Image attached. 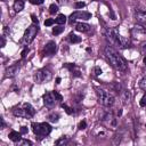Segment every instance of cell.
I'll list each match as a JSON object with an SVG mask.
<instances>
[{
	"label": "cell",
	"instance_id": "1",
	"mask_svg": "<svg viewBox=\"0 0 146 146\" xmlns=\"http://www.w3.org/2000/svg\"><path fill=\"white\" fill-rule=\"evenodd\" d=\"M104 54H105V57L106 59L108 60V63L116 70L119 71H122V72H125L127 71V64L124 62V59L110 46H106L104 48Z\"/></svg>",
	"mask_w": 146,
	"mask_h": 146
},
{
	"label": "cell",
	"instance_id": "2",
	"mask_svg": "<svg viewBox=\"0 0 146 146\" xmlns=\"http://www.w3.org/2000/svg\"><path fill=\"white\" fill-rule=\"evenodd\" d=\"M13 113H14V115L21 116V117H32L35 114V110L31 104L23 103L22 105L15 107L13 110Z\"/></svg>",
	"mask_w": 146,
	"mask_h": 146
},
{
	"label": "cell",
	"instance_id": "3",
	"mask_svg": "<svg viewBox=\"0 0 146 146\" xmlns=\"http://www.w3.org/2000/svg\"><path fill=\"white\" fill-rule=\"evenodd\" d=\"M96 94H97L98 100L102 105H104L106 107H110L114 104V97L108 91H106L104 89H100V88H96Z\"/></svg>",
	"mask_w": 146,
	"mask_h": 146
},
{
	"label": "cell",
	"instance_id": "4",
	"mask_svg": "<svg viewBox=\"0 0 146 146\" xmlns=\"http://www.w3.org/2000/svg\"><path fill=\"white\" fill-rule=\"evenodd\" d=\"M33 132L39 137H46L51 132V127L48 123H32Z\"/></svg>",
	"mask_w": 146,
	"mask_h": 146
},
{
	"label": "cell",
	"instance_id": "5",
	"mask_svg": "<svg viewBox=\"0 0 146 146\" xmlns=\"http://www.w3.org/2000/svg\"><path fill=\"white\" fill-rule=\"evenodd\" d=\"M120 34L117 32L116 29L114 27H111V29H107L106 31V39L107 41L112 44V46H117V47H121L120 44Z\"/></svg>",
	"mask_w": 146,
	"mask_h": 146
},
{
	"label": "cell",
	"instance_id": "6",
	"mask_svg": "<svg viewBox=\"0 0 146 146\" xmlns=\"http://www.w3.org/2000/svg\"><path fill=\"white\" fill-rule=\"evenodd\" d=\"M52 78V74L51 72L48 70V68H41V70H38L35 75H34V79L38 83H44V82H48L50 81Z\"/></svg>",
	"mask_w": 146,
	"mask_h": 146
},
{
	"label": "cell",
	"instance_id": "7",
	"mask_svg": "<svg viewBox=\"0 0 146 146\" xmlns=\"http://www.w3.org/2000/svg\"><path fill=\"white\" fill-rule=\"evenodd\" d=\"M38 31H39L38 26H35V25H31V26H29V27L26 29L25 33H24V42L27 43V44L31 43V42L34 40V38L36 36Z\"/></svg>",
	"mask_w": 146,
	"mask_h": 146
},
{
	"label": "cell",
	"instance_id": "8",
	"mask_svg": "<svg viewBox=\"0 0 146 146\" xmlns=\"http://www.w3.org/2000/svg\"><path fill=\"white\" fill-rule=\"evenodd\" d=\"M131 35H132V38H135V39L140 40V39H143V38L146 35V29H145L144 26L137 24V25H135V26L131 29Z\"/></svg>",
	"mask_w": 146,
	"mask_h": 146
},
{
	"label": "cell",
	"instance_id": "9",
	"mask_svg": "<svg viewBox=\"0 0 146 146\" xmlns=\"http://www.w3.org/2000/svg\"><path fill=\"white\" fill-rule=\"evenodd\" d=\"M42 99H43V104H44L47 107H54L55 104H56V100H57V98H56L54 91H52V92H46V94L43 95Z\"/></svg>",
	"mask_w": 146,
	"mask_h": 146
},
{
	"label": "cell",
	"instance_id": "10",
	"mask_svg": "<svg viewBox=\"0 0 146 146\" xmlns=\"http://www.w3.org/2000/svg\"><path fill=\"white\" fill-rule=\"evenodd\" d=\"M89 18H91V14L88 13V11H74L70 16V22L73 23L76 19H84V21H87Z\"/></svg>",
	"mask_w": 146,
	"mask_h": 146
},
{
	"label": "cell",
	"instance_id": "11",
	"mask_svg": "<svg viewBox=\"0 0 146 146\" xmlns=\"http://www.w3.org/2000/svg\"><path fill=\"white\" fill-rule=\"evenodd\" d=\"M55 51H56V43L54 41H49L43 48V55L44 56H51L55 54Z\"/></svg>",
	"mask_w": 146,
	"mask_h": 146
},
{
	"label": "cell",
	"instance_id": "12",
	"mask_svg": "<svg viewBox=\"0 0 146 146\" xmlns=\"http://www.w3.org/2000/svg\"><path fill=\"white\" fill-rule=\"evenodd\" d=\"M135 18L139 24H146V11L145 10H136L135 11Z\"/></svg>",
	"mask_w": 146,
	"mask_h": 146
},
{
	"label": "cell",
	"instance_id": "13",
	"mask_svg": "<svg viewBox=\"0 0 146 146\" xmlns=\"http://www.w3.org/2000/svg\"><path fill=\"white\" fill-rule=\"evenodd\" d=\"M17 71H18V66H17V65L9 66V67L6 68V76L13 78V76H15V74L17 73Z\"/></svg>",
	"mask_w": 146,
	"mask_h": 146
},
{
	"label": "cell",
	"instance_id": "14",
	"mask_svg": "<svg viewBox=\"0 0 146 146\" xmlns=\"http://www.w3.org/2000/svg\"><path fill=\"white\" fill-rule=\"evenodd\" d=\"M75 29H76V31H79V32H88V31L90 30V25H88V24H86V23H76Z\"/></svg>",
	"mask_w": 146,
	"mask_h": 146
},
{
	"label": "cell",
	"instance_id": "15",
	"mask_svg": "<svg viewBox=\"0 0 146 146\" xmlns=\"http://www.w3.org/2000/svg\"><path fill=\"white\" fill-rule=\"evenodd\" d=\"M21 133L22 132H17V131H10V133H9V139L10 140H13V141H19L21 140Z\"/></svg>",
	"mask_w": 146,
	"mask_h": 146
},
{
	"label": "cell",
	"instance_id": "16",
	"mask_svg": "<svg viewBox=\"0 0 146 146\" xmlns=\"http://www.w3.org/2000/svg\"><path fill=\"white\" fill-rule=\"evenodd\" d=\"M14 9L15 11H21L24 9V1L23 0H15L14 2Z\"/></svg>",
	"mask_w": 146,
	"mask_h": 146
},
{
	"label": "cell",
	"instance_id": "17",
	"mask_svg": "<svg viewBox=\"0 0 146 146\" xmlns=\"http://www.w3.org/2000/svg\"><path fill=\"white\" fill-rule=\"evenodd\" d=\"M120 44L122 48H129L130 47V40L123 36H120Z\"/></svg>",
	"mask_w": 146,
	"mask_h": 146
},
{
	"label": "cell",
	"instance_id": "18",
	"mask_svg": "<svg viewBox=\"0 0 146 146\" xmlns=\"http://www.w3.org/2000/svg\"><path fill=\"white\" fill-rule=\"evenodd\" d=\"M55 21H56L57 24H64V23L66 22V16H65L64 14H59Z\"/></svg>",
	"mask_w": 146,
	"mask_h": 146
},
{
	"label": "cell",
	"instance_id": "19",
	"mask_svg": "<svg viewBox=\"0 0 146 146\" xmlns=\"http://www.w3.org/2000/svg\"><path fill=\"white\" fill-rule=\"evenodd\" d=\"M68 39H70V41H71L72 43H79V42L81 41V38L78 36V35H75V34H70Z\"/></svg>",
	"mask_w": 146,
	"mask_h": 146
},
{
	"label": "cell",
	"instance_id": "20",
	"mask_svg": "<svg viewBox=\"0 0 146 146\" xmlns=\"http://www.w3.org/2000/svg\"><path fill=\"white\" fill-rule=\"evenodd\" d=\"M48 119H49V121L50 122H58V119H59V115L57 114V113H51V114H49V116H48Z\"/></svg>",
	"mask_w": 146,
	"mask_h": 146
},
{
	"label": "cell",
	"instance_id": "21",
	"mask_svg": "<svg viewBox=\"0 0 146 146\" xmlns=\"http://www.w3.org/2000/svg\"><path fill=\"white\" fill-rule=\"evenodd\" d=\"M17 145H19V146H31L32 141H30L27 139H21L19 141H17Z\"/></svg>",
	"mask_w": 146,
	"mask_h": 146
},
{
	"label": "cell",
	"instance_id": "22",
	"mask_svg": "<svg viewBox=\"0 0 146 146\" xmlns=\"http://www.w3.org/2000/svg\"><path fill=\"white\" fill-rule=\"evenodd\" d=\"M63 31H64V27H62V26H56V27H54V29H52V34L57 35V34L62 33Z\"/></svg>",
	"mask_w": 146,
	"mask_h": 146
},
{
	"label": "cell",
	"instance_id": "23",
	"mask_svg": "<svg viewBox=\"0 0 146 146\" xmlns=\"http://www.w3.org/2000/svg\"><path fill=\"white\" fill-rule=\"evenodd\" d=\"M56 144H57V145H66V144H68V139L65 138V137H62L60 139H58V140L56 141Z\"/></svg>",
	"mask_w": 146,
	"mask_h": 146
},
{
	"label": "cell",
	"instance_id": "24",
	"mask_svg": "<svg viewBox=\"0 0 146 146\" xmlns=\"http://www.w3.org/2000/svg\"><path fill=\"white\" fill-rule=\"evenodd\" d=\"M139 87H140L143 90L146 91V75L140 80V82H139Z\"/></svg>",
	"mask_w": 146,
	"mask_h": 146
},
{
	"label": "cell",
	"instance_id": "25",
	"mask_svg": "<svg viewBox=\"0 0 146 146\" xmlns=\"http://www.w3.org/2000/svg\"><path fill=\"white\" fill-rule=\"evenodd\" d=\"M49 11H50V14H56V13L58 11V7L52 3V5H50V7H49Z\"/></svg>",
	"mask_w": 146,
	"mask_h": 146
},
{
	"label": "cell",
	"instance_id": "26",
	"mask_svg": "<svg viewBox=\"0 0 146 146\" xmlns=\"http://www.w3.org/2000/svg\"><path fill=\"white\" fill-rule=\"evenodd\" d=\"M139 104H140V106H141V107H145V106H146V92H145V94H144V96L141 97V99H140Z\"/></svg>",
	"mask_w": 146,
	"mask_h": 146
},
{
	"label": "cell",
	"instance_id": "27",
	"mask_svg": "<svg viewBox=\"0 0 146 146\" xmlns=\"http://www.w3.org/2000/svg\"><path fill=\"white\" fill-rule=\"evenodd\" d=\"M55 22H56L55 19H52V18H49V19H46V21H44V25H46V26H50V25H52Z\"/></svg>",
	"mask_w": 146,
	"mask_h": 146
},
{
	"label": "cell",
	"instance_id": "28",
	"mask_svg": "<svg viewBox=\"0 0 146 146\" xmlns=\"http://www.w3.org/2000/svg\"><path fill=\"white\" fill-rule=\"evenodd\" d=\"M140 50H141V52H143L144 55H146V41H144V42L141 43V46H140Z\"/></svg>",
	"mask_w": 146,
	"mask_h": 146
},
{
	"label": "cell",
	"instance_id": "29",
	"mask_svg": "<svg viewBox=\"0 0 146 146\" xmlns=\"http://www.w3.org/2000/svg\"><path fill=\"white\" fill-rule=\"evenodd\" d=\"M62 106H63V107L65 108V111H66V112H67L68 114H72V113H73V111H72V108H71V107H68L67 105H65V104H62Z\"/></svg>",
	"mask_w": 146,
	"mask_h": 146
},
{
	"label": "cell",
	"instance_id": "30",
	"mask_svg": "<svg viewBox=\"0 0 146 146\" xmlns=\"http://www.w3.org/2000/svg\"><path fill=\"white\" fill-rule=\"evenodd\" d=\"M86 127H87V123H86V121H81V122L79 123V129H80V130L84 129Z\"/></svg>",
	"mask_w": 146,
	"mask_h": 146
},
{
	"label": "cell",
	"instance_id": "31",
	"mask_svg": "<svg viewBox=\"0 0 146 146\" xmlns=\"http://www.w3.org/2000/svg\"><path fill=\"white\" fill-rule=\"evenodd\" d=\"M43 1L44 0H30V2L33 3V5H41Z\"/></svg>",
	"mask_w": 146,
	"mask_h": 146
},
{
	"label": "cell",
	"instance_id": "32",
	"mask_svg": "<svg viewBox=\"0 0 146 146\" xmlns=\"http://www.w3.org/2000/svg\"><path fill=\"white\" fill-rule=\"evenodd\" d=\"M75 6H76V8H82V7H84V3L83 2H78Z\"/></svg>",
	"mask_w": 146,
	"mask_h": 146
},
{
	"label": "cell",
	"instance_id": "33",
	"mask_svg": "<svg viewBox=\"0 0 146 146\" xmlns=\"http://www.w3.org/2000/svg\"><path fill=\"white\" fill-rule=\"evenodd\" d=\"M54 92H55V96H56V98H57L58 100H62V96H60V95H59L57 91H54Z\"/></svg>",
	"mask_w": 146,
	"mask_h": 146
},
{
	"label": "cell",
	"instance_id": "34",
	"mask_svg": "<svg viewBox=\"0 0 146 146\" xmlns=\"http://www.w3.org/2000/svg\"><path fill=\"white\" fill-rule=\"evenodd\" d=\"M21 132H22V133H26V132H27L26 127H22V128H21Z\"/></svg>",
	"mask_w": 146,
	"mask_h": 146
},
{
	"label": "cell",
	"instance_id": "35",
	"mask_svg": "<svg viewBox=\"0 0 146 146\" xmlns=\"http://www.w3.org/2000/svg\"><path fill=\"white\" fill-rule=\"evenodd\" d=\"M26 51H29L27 47H26V48H25V49L23 50V52H22V57H25V56H26Z\"/></svg>",
	"mask_w": 146,
	"mask_h": 146
},
{
	"label": "cell",
	"instance_id": "36",
	"mask_svg": "<svg viewBox=\"0 0 146 146\" xmlns=\"http://www.w3.org/2000/svg\"><path fill=\"white\" fill-rule=\"evenodd\" d=\"M102 73V70L99 67H96V75H99Z\"/></svg>",
	"mask_w": 146,
	"mask_h": 146
},
{
	"label": "cell",
	"instance_id": "37",
	"mask_svg": "<svg viewBox=\"0 0 146 146\" xmlns=\"http://www.w3.org/2000/svg\"><path fill=\"white\" fill-rule=\"evenodd\" d=\"M31 17H32V21H33V22H34V23H36V24H38V18H36V17H35V16H34V15H32V16H31Z\"/></svg>",
	"mask_w": 146,
	"mask_h": 146
},
{
	"label": "cell",
	"instance_id": "38",
	"mask_svg": "<svg viewBox=\"0 0 146 146\" xmlns=\"http://www.w3.org/2000/svg\"><path fill=\"white\" fill-rule=\"evenodd\" d=\"M5 43H6V41H5L3 36H1V47H3V46H5Z\"/></svg>",
	"mask_w": 146,
	"mask_h": 146
},
{
	"label": "cell",
	"instance_id": "39",
	"mask_svg": "<svg viewBox=\"0 0 146 146\" xmlns=\"http://www.w3.org/2000/svg\"><path fill=\"white\" fill-rule=\"evenodd\" d=\"M5 128V120L1 117V129H3Z\"/></svg>",
	"mask_w": 146,
	"mask_h": 146
},
{
	"label": "cell",
	"instance_id": "40",
	"mask_svg": "<svg viewBox=\"0 0 146 146\" xmlns=\"http://www.w3.org/2000/svg\"><path fill=\"white\" fill-rule=\"evenodd\" d=\"M59 3H62V5H64V3H66L67 2V0H57Z\"/></svg>",
	"mask_w": 146,
	"mask_h": 146
},
{
	"label": "cell",
	"instance_id": "41",
	"mask_svg": "<svg viewBox=\"0 0 146 146\" xmlns=\"http://www.w3.org/2000/svg\"><path fill=\"white\" fill-rule=\"evenodd\" d=\"M144 63H145V65H146V55H145V57H144Z\"/></svg>",
	"mask_w": 146,
	"mask_h": 146
},
{
	"label": "cell",
	"instance_id": "42",
	"mask_svg": "<svg viewBox=\"0 0 146 146\" xmlns=\"http://www.w3.org/2000/svg\"><path fill=\"white\" fill-rule=\"evenodd\" d=\"M2 1H7V0H2Z\"/></svg>",
	"mask_w": 146,
	"mask_h": 146
}]
</instances>
